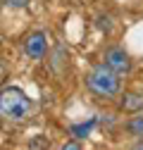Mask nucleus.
I'll return each instance as SVG.
<instances>
[{
    "label": "nucleus",
    "mask_w": 143,
    "mask_h": 150,
    "mask_svg": "<svg viewBox=\"0 0 143 150\" xmlns=\"http://www.w3.org/2000/svg\"><path fill=\"white\" fill-rule=\"evenodd\" d=\"M96 26L100 31H112V17L110 14H98L96 17Z\"/></svg>",
    "instance_id": "8"
},
{
    "label": "nucleus",
    "mask_w": 143,
    "mask_h": 150,
    "mask_svg": "<svg viewBox=\"0 0 143 150\" xmlns=\"http://www.w3.org/2000/svg\"><path fill=\"white\" fill-rule=\"evenodd\" d=\"M96 126V119H91L88 124H74L69 131H72V136H76V138H86L88 134H91V129Z\"/></svg>",
    "instance_id": "7"
},
{
    "label": "nucleus",
    "mask_w": 143,
    "mask_h": 150,
    "mask_svg": "<svg viewBox=\"0 0 143 150\" xmlns=\"http://www.w3.org/2000/svg\"><path fill=\"white\" fill-rule=\"evenodd\" d=\"M5 7H12V10H22V7H26L31 0H0Z\"/></svg>",
    "instance_id": "9"
},
{
    "label": "nucleus",
    "mask_w": 143,
    "mask_h": 150,
    "mask_svg": "<svg viewBox=\"0 0 143 150\" xmlns=\"http://www.w3.org/2000/svg\"><path fill=\"white\" fill-rule=\"evenodd\" d=\"M124 131L134 138H143V117H129L124 122Z\"/></svg>",
    "instance_id": "6"
},
{
    "label": "nucleus",
    "mask_w": 143,
    "mask_h": 150,
    "mask_svg": "<svg viewBox=\"0 0 143 150\" xmlns=\"http://www.w3.org/2000/svg\"><path fill=\"white\" fill-rule=\"evenodd\" d=\"M103 64H107L115 74H119L122 79L134 71V60H131L129 50H124L122 45H110L107 48L105 55H103Z\"/></svg>",
    "instance_id": "3"
},
{
    "label": "nucleus",
    "mask_w": 143,
    "mask_h": 150,
    "mask_svg": "<svg viewBox=\"0 0 143 150\" xmlns=\"http://www.w3.org/2000/svg\"><path fill=\"white\" fill-rule=\"evenodd\" d=\"M22 50L31 60H43L45 52H48V36H45V31H31L22 41Z\"/></svg>",
    "instance_id": "4"
},
{
    "label": "nucleus",
    "mask_w": 143,
    "mask_h": 150,
    "mask_svg": "<svg viewBox=\"0 0 143 150\" xmlns=\"http://www.w3.org/2000/svg\"><path fill=\"white\" fill-rule=\"evenodd\" d=\"M131 150H143V141H136V143L131 145Z\"/></svg>",
    "instance_id": "12"
},
{
    "label": "nucleus",
    "mask_w": 143,
    "mask_h": 150,
    "mask_svg": "<svg viewBox=\"0 0 143 150\" xmlns=\"http://www.w3.org/2000/svg\"><path fill=\"white\" fill-rule=\"evenodd\" d=\"M33 115V100L19 86L0 88V117L12 124H22Z\"/></svg>",
    "instance_id": "1"
},
{
    "label": "nucleus",
    "mask_w": 143,
    "mask_h": 150,
    "mask_svg": "<svg viewBox=\"0 0 143 150\" xmlns=\"http://www.w3.org/2000/svg\"><path fill=\"white\" fill-rule=\"evenodd\" d=\"M119 110L127 112V115H138V112H143V93L138 91H124L119 93Z\"/></svg>",
    "instance_id": "5"
},
{
    "label": "nucleus",
    "mask_w": 143,
    "mask_h": 150,
    "mask_svg": "<svg viewBox=\"0 0 143 150\" xmlns=\"http://www.w3.org/2000/svg\"><path fill=\"white\" fill-rule=\"evenodd\" d=\"M0 150H5V148H0Z\"/></svg>",
    "instance_id": "13"
},
{
    "label": "nucleus",
    "mask_w": 143,
    "mask_h": 150,
    "mask_svg": "<svg viewBox=\"0 0 143 150\" xmlns=\"http://www.w3.org/2000/svg\"><path fill=\"white\" fill-rule=\"evenodd\" d=\"M5 81H7V67H5L3 62H0V88L5 86Z\"/></svg>",
    "instance_id": "11"
},
{
    "label": "nucleus",
    "mask_w": 143,
    "mask_h": 150,
    "mask_svg": "<svg viewBox=\"0 0 143 150\" xmlns=\"http://www.w3.org/2000/svg\"><path fill=\"white\" fill-rule=\"evenodd\" d=\"M60 150H81V143H79V141H67Z\"/></svg>",
    "instance_id": "10"
},
{
    "label": "nucleus",
    "mask_w": 143,
    "mask_h": 150,
    "mask_svg": "<svg viewBox=\"0 0 143 150\" xmlns=\"http://www.w3.org/2000/svg\"><path fill=\"white\" fill-rule=\"evenodd\" d=\"M86 88L91 91L93 96L110 100V98H117L122 93V76L115 74L107 64L100 62V64L91 67V71L86 74Z\"/></svg>",
    "instance_id": "2"
}]
</instances>
